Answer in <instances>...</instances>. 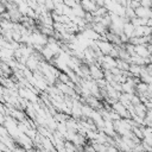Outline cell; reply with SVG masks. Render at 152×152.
<instances>
[{
    "label": "cell",
    "mask_w": 152,
    "mask_h": 152,
    "mask_svg": "<svg viewBox=\"0 0 152 152\" xmlns=\"http://www.w3.org/2000/svg\"><path fill=\"white\" fill-rule=\"evenodd\" d=\"M135 55L140 57H150L151 52L148 51L147 45H135Z\"/></svg>",
    "instance_id": "3"
},
{
    "label": "cell",
    "mask_w": 152,
    "mask_h": 152,
    "mask_svg": "<svg viewBox=\"0 0 152 152\" xmlns=\"http://www.w3.org/2000/svg\"><path fill=\"white\" fill-rule=\"evenodd\" d=\"M58 80H59V82H62V83H65V84H68L71 80H70V77L68 76V74H65V72H61L59 74V76H58Z\"/></svg>",
    "instance_id": "7"
},
{
    "label": "cell",
    "mask_w": 152,
    "mask_h": 152,
    "mask_svg": "<svg viewBox=\"0 0 152 152\" xmlns=\"http://www.w3.org/2000/svg\"><path fill=\"white\" fill-rule=\"evenodd\" d=\"M116 63H118V68L122 71H128L129 70V66L131 64L127 62V61H124V59H120V58H116Z\"/></svg>",
    "instance_id": "6"
},
{
    "label": "cell",
    "mask_w": 152,
    "mask_h": 152,
    "mask_svg": "<svg viewBox=\"0 0 152 152\" xmlns=\"http://www.w3.org/2000/svg\"><path fill=\"white\" fill-rule=\"evenodd\" d=\"M97 46L100 49V51L107 56V55H110V52L113 51L114 49V45L112 43H109L108 40H97Z\"/></svg>",
    "instance_id": "2"
},
{
    "label": "cell",
    "mask_w": 152,
    "mask_h": 152,
    "mask_svg": "<svg viewBox=\"0 0 152 152\" xmlns=\"http://www.w3.org/2000/svg\"><path fill=\"white\" fill-rule=\"evenodd\" d=\"M144 30H145V26H137L134 30L133 37H144Z\"/></svg>",
    "instance_id": "8"
},
{
    "label": "cell",
    "mask_w": 152,
    "mask_h": 152,
    "mask_svg": "<svg viewBox=\"0 0 152 152\" xmlns=\"http://www.w3.org/2000/svg\"><path fill=\"white\" fill-rule=\"evenodd\" d=\"M134 30H135V26H134L132 23H126V24L124 25V33H125L128 38H132V37H133Z\"/></svg>",
    "instance_id": "5"
},
{
    "label": "cell",
    "mask_w": 152,
    "mask_h": 152,
    "mask_svg": "<svg viewBox=\"0 0 152 152\" xmlns=\"http://www.w3.org/2000/svg\"><path fill=\"white\" fill-rule=\"evenodd\" d=\"M44 6H45V8H46L49 12H52V11L55 10V2H53V0H45Z\"/></svg>",
    "instance_id": "9"
},
{
    "label": "cell",
    "mask_w": 152,
    "mask_h": 152,
    "mask_svg": "<svg viewBox=\"0 0 152 152\" xmlns=\"http://www.w3.org/2000/svg\"><path fill=\"white\" fill-rule=\"evenodd\" d=\"M72 13H74L75 17L83 18V19H84V17H86V14H87V12L84 11V8L82 7L81 4H77L75 7H72Z\"/></svg>",
    "instance_id": "4"
},
{
    "label": "cell",
    "mask_w": 152,
    "mask_h": 152,
    "mask_svg": "<svg viewBox=\"0 0 152 152\" xmlns=\"http://www.w3.org/2000/svg\"><path fill=\"white\" fill-rule=\"evenodd\" d=\"M89 70H90V76L93 78H95V81H99V80L104 78V72L99 68V65L96 63L90 64L89 65Z\"/></svg>",
    "instance_id": "1"
},
{
    "label": "cell",
    "mask_w": 152,
    "mask_h": 152,
    "mask_svg": "<svg viewBox=\"0 0 152 152\" xmlns=\"http://www.w3.org/2000/svg\"><path fill=\"white\" fill-rule=\"evenodd\" d=\"M64 5H66V6L72 8V7H75L77 5V2H76V0H64Z\"/></svg>",
    "instance_id": "10"
}]
</instances>
